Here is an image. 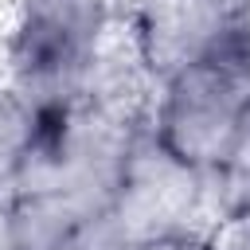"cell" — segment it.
<instances>
[{
  "instance_id": "cell-5",
  "label": "cell",
  "mask_w": 250,
  "mask_h": 250,
  "mask_svg": "<svg viewBox=\"0 0 250 250\" xmlns=\"http://www.w3.org/2000/svg\"><path fill=\"white\" fill-rule=\"evenodd\" d=\"M219 184H223L230 223L246 219V207H250V109H246V121L238 129V141H234V152H230L227 168H219Z\"/></svg>"
},
{
  "instance_id": "cell-4",
  "label": "cell",
  "mask_w": 250,
  "mask_h": 250,
  "mask_svg": "<svg viewBox=\"0 0 250 250\" xmlns=\"http://www.w3.org/2000/svg\"><path fill=\"white\" fill-rule=\"evenodd\" d=\"M35 137V109L0 74V195H12Z\"/></svg>"
},
{
  "instance_id": "cell-2",
  "label": "cell",
  "mask_w": 250,
  "mask_h": 250,
  "mask_svg": "<svg viewBox=\"0 0 250 250\" xmlns=\"http://www.w3.org/2000/svg\"><path fill=\"white\" fill-rule=\"evenodd\" d=\"M250 109V59L195 62L148 98V137L188 168H227Z\"/></svg>"
},
{
  "instance_id": "cell-6",
  "label": "cell",
  "mask_w": 250,
  "mask_h": 250,
  "mask_svg": "<svg viewBox=\"0 0 250 250\" xmlns=\"http://www.w3.org/2000/svg\"><path fill=\"white\" fill-rule=\"evenodd\" d=\"M59 250H141V246H133L121 234V227L113 223V211H109V215L94 219L90 227H82L74 238H66Z\"/></svg>"
},
{
  "instance_id": "cell-9",
  "label": "cell",
  "mask_w": 250,
  "mask_h": 250,
  "mask_svg": "<svg viewBox=\"0 0 250 250\" xmlns=\"http://www.w3.org/2000/svg\"><path fill=\"white\" fill-rule=\"evenodd\" d=\"M246 219H250V207H246Z\"/></svg>"
},
{
  "instance_id": "cell-7",
  "label": "cell",
  "mask_w": 250,
  "mask_h": 250,
  "mask_svg": "<svg viewBox=\"0 0 250 250\" xmlns=\"http://www.w3.org/2000/svg\"><path fill=\"white\" fill-rule=\"evenodd\" d=\"M203 250H250V219H234V223L219 227Z\"/></svg>"
},
{
  "instance_id": "cell-8",
  "label": "cell",
  "mask_w": 250,
  "mask_h": 250,
  "mask_svg": "<svg viewBox=\"0 0 250 250\" xmlns=\"http://www.w3.org/2000/svg\"><path fill=\"white\" fill-rule=\"evenodd\" d=\"M0 250H16V238H12V203H8V195H0Z\"/></svg>"
},
{
  "instance_id": "cell-1",
  "label": "cell",
  "mask_w": 250,
  "mask_h": 250,
  "mask_svg": "<svg viewBox=\"0 0 250 250\" xmlns=\"http://www.w3.org/2000/svg\"><path fill=\"white\" fill-rule=\"evenodd\" d=\"M117 0H16L0 74L31 109L82 98L117 51Z\"/></svg>"
},
{
  "instance_id": "cell-3",
  "label": "cell",
  "mask_w": 250,
  "mask_h": 250,
  "mask_svg": "<svg viewBox=\"0 0 250 250\" xmlns=\"http://www.w3.org/2000/svg\"><path fill=\"white\" fill-rule=\"evenodd\" d=\"M137 70L148 86L215 59H250V0H129Z\"/></svg>"
}]
</instances>
